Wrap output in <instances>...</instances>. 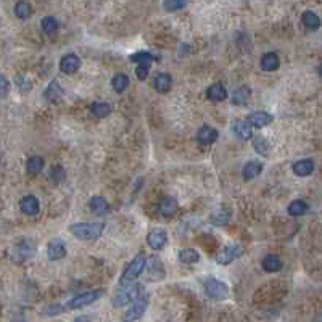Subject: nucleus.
<instances>
[{
  "mask_svg": "<svg viewBox=\"0 0 322 322\" xmlns=\"http://www.w3.org/2000/svg\"><path fill=\"white\" fill-rule=\"evenodd\" d=\"M103 231H105L103 223H77L69 227V232L73 234L76 239L85 240V242L97 240Z\"/></svg>",
  "mask_w": 322,
  "mask_h": 322,
  "instance_id": "1",
  "label": "nucleus"
},
{
  "mask_svg": "<svg viewBox=\"0 0 322 322\" xmlns=\"http://www.w3.org/2000/svg\"><path fill=\"white\" fill-rule=\"evenodd\" d=\"M90 113L95 118H106L111 113V105L106 102H94L90 105Z\"/></svg>",
  "mask_w": 322,
  "mask_h": 322,
  "instance_id": "26",
  "label": "nucleus"
},
{
  "mask_svg": "<svg viewBox=\"0 0 322 322\" xmlns=\"http://www.w3.org/2000/svg\"><path fill=\"white\" fill-rule=\"evenodd\" d=\"M281 66V60H279V56L276 53H266L263 55L261 58V68L264 71H276Z\"/></svg>",
  "mask_w": 322,
  "mask_h": 322,
  "instance_id": "28",
  "label": "nucleus"
},
{
  "mask_svg": "<svg viewBox=\"0 0 322 322\" xmlns=\"http://www.w3.org/2000/svg\"><path fill=\"white\" fill-rule=\"evenodd\" d=\"M282 266H284V263L277 255H268L263 260V269L266 271V273H277V271L282 269Z\"/></svg>",
  "mask_w": 322,
  "mask_h": 322,
  "instance_id": "25",
  "label": "nucleus"
},
{
  "mask_svg": "<svg viewBox=\"0 0 322 322\" xmlns=\"http://www.w3.org/2000/svg\"><path fill=\"white\" fill-rule=\"evenodd\" d=\"M179 210V205H177V200L174 197H163L158 203V211L163 218H174L177 214Z\"/></svg>",
  "mask_w": 322,
  "mask_h": 322,
  "instance_id": "9",
  "label": "nucleus"
},
{
  "mask_svg": "<svg viewBox=\"0 0 322 322\" xmlns=\"http://www.w3.org/2000/svg\"><path fill=\"white\" fill-rule=\"evenodd\" d=\"M263 171V163L260 161H248L243 166V179L245 181H252V179L258 177Z\"/></svg>",
  "mask_w": 322,
  "mask_h": 322,
  "instance_id": "24",
  "label": "nucleus"
},
{
  "mask_svg": "<svg viewBox=\"0 0 322 322\" xmlns=\"http://www.w3.org/2000/svg\"><path fill=\"white\" fill-rule=\"evenodd\" d=\"M245 253V248L239 243H234V245H227L224 247L223 250L219 252L218 258H216V263L218 264H223V266H227V264H231L232 261L239 260V258Z\"/></svg>",
  "mask_w": 322,
  "mask_h": 322,
  "instance_id": "5",
  "label": "nucleus"
},
{
  "mask_svg": "<svg viewBox=\"0 0 322 322\" xmlns=\"http://www.w3.org/2000/svg\"><path fill=\"white\" fill-rule=\"evenodd\" d=\"M66 308L61 306V305H50L45 308V314L47 316H58V314H61Z\"/></svg>",
  "mask_w": 322,
  "mask_h": 322,
  "instance_id": "41",
  "label": "nucleus"
},
{
  "mask_svg": "<svg viewBox=\"0 0 322 322\" xmlns=\"http://www.w3.org/2000/svg\"><path fill=\"white\" fill-rule=\"evenodd\" d=\"M19 206H21V211H23L24 214H27V216H34V214H37L39 210H40L39 200L35 198L34 195H26V197L21 198Z\"/></svg>",
  "mask_w": 322,
  "mask_h": 322,
  "instance_id": "17",
  "label": "nucleus"
},
{
  "mask_svg": "<svg viewBox=\"0 0 322 322\" xmlns=\"http://www.w3.org/2000/svg\"><path fill=\"white\" fill-rule=\"evenodd\" d=\"M63 94H64V90L58 84V81H52L47 85V89L44 90V97H45L47 102H58V100L63 97Z\"/></svg>",
  "mask_w": 322,
  "mask_h": 322,
  "instance_id": "20",
  "label": "nucleus"
},
{
  "mask_svg": "<svg viewBox=\"0 0 322 322\" xmlns=\"http://www.w3.org/2000/svg\"><path fill=\"white\" fill-rule=\"evenodd\" d=\"M185 6V0H164V10L166 11H177Z\"/></svg>",
  "mask_w": 322,
  "mask_h": 322,
  "instance_id": "39",
  "label": "nucleus"
},
{
  "mask_svg": "<svg viewBox=\"0 0 322 322\" xmlns=\"http://www.w3.org/2000/svg\"><path fill=\"white\" fill-rule=\"evenodd\" d=\"M147 306H148V297H140L137 302H134V305L127 310V313L124 314V318H123V322L139 321L142 316H144Z\"/></svg>",
  "mask_w": 322,
  "mask_h": 322,
  "instance_id": "7",
  "label": "nucleus"
},
{
  "mask_svg": "<svg viewBox=\"0 0 322 322\" xmlns=\"http://www.w3.org/2000/svg\"><path fill=\"white\" fill-rule=\"evenodd\" d=\"M142 292H144V289H142V285H139V284H131V285H127V287H123L116 293V295H114L113 306L121 308V306H126L129 303L137 302V300L142 297Z\"/></svg>",
  "mask_w": 322,
  "mask_h": 322,
  "instance_id": "3",
  "label": "nucleus"
},
{
  "mask_svg": "<svg viewBox=\"0 0 322 322\" xmlns=\"http://www.w3.org/2000/svg\"><path fill=\"white\" fill-rule=\"evenodd\" d=\"M153 55L152 53H148V52H137V53H134L131 56V61L134 63H137V64H142V66H152V63H153Z\"/></svg>",
  "mask_w": 322,
  "mask_h": 322,
  "instance_id": "34",
  "label": "nucleus"
},
{
  "mask_svg": "<svg viewBox=\"0 0 322 322\" xmlns=\"http://www.w3.org/2000/svg\"><path fill=\"white\" fill-rule=\"evenodd\" d=\"M319 74H321V77H322V64H321V68H319Z\"/></svg>",
  "mask_w": 322,
  "mask_h": 322,
  "instance_id": "45",
  "label": "nucleus"
},
{
  "mask_svg": "<svg viewBox=\"0 0 322 322\" xmlns=\"http://www.w3.org/2000/svg\"><path fill=\"white\" fill-rule=\"evenodd\" d=\"M15 15L19 18V19H27L32 16V6L29 2H26V0H19V2L15 5Z\"/></svg>",
  "mask_w": 322,
  "mask_h": 322,
  "instance_id": "30",
  "label": "nucleus"
},
{
  "mask_svg": "<svg viewBox=\"0 0 322 322\" xmlns=\"http://www.w3.org/2000/svg\"><path fill=\"white\" fill-rule=\"evenodd\" d=\"M79 66H81V60H79V56L74 53L64 55L60 60V69L64 74H74L76 71L79 69Z\"/></svg>",
  "mask_w": 322,
  "mask_h": 322,
  "instance_id": "15",
  "label": "nucleus"
},
{
  "mask_svg": "<svg viewBox=\"0 0 322 322\" xmlns=\"http://www.w3.org/2000/svg\"><path fill=\"white\" fill-rule=\"evenodd\" d=\"M26 168L31 174H39L42 168H44V160H42L40 156H31V158L27 160Z\"/></svg>",
  "mask_w": 322,
  "mask_h": 322,
  "instance_id": "36",
  "label": "nucleus"
},
{
  "mask_svg": "<svg viewBox=\"0 0 322 322\" xmlns=\"http://www.w3.org/2000/svg\"><path fill=\"white\" fill-rule=\"evenodd\" d=\"M15 84L18 85L19 92H23V94H26V92H29V90L32 89L31 81L27 79V77H24V76H18L16 81H15Z\"/></svg>",
  "mask_w": 322,
  "mask_h": 322,
  "instance_id": "40",
  "label": "nucleus"
},
{
  "mask_svg": "<svg viewBox=\"0 0 322 322\" xmlns=\"http://www.w3.org/2000/svg\"><path fill=\"white\" fill-rule=\"evenodd\" d=\"M179 260L184 264H195L200 261V253L193 248H184L179 252Z\"/></svg>",
  "mask_w": 322,
  "mask_h": 322,
  "instance_id": "29",
  "label": "nucleus"
},
{
  "mask_svg": "<svg viewBox=\"0 0 322 322\" xmlns=\"http://www.w3.org/2000/svg\"><path fill=\"white\" fill-rule=\"evenodd\" d=\"M148 71H150L148 66H142V64H137V69H135V76H137L140 81H145L147 77H148Z\"/></svg>",
  "mask_w": 322,
  "mask_h": 322,
  "instance_id": "42",
  "label": "nucleus"
},
{
  "mask_svg": "<svg viewBox=\"0 0 322 322\" xmlns=\"http://www.w3.org/2000/svg\"><path fill=\"white\" fill-rule=\"evenodd\" d=\"M232 131L242 140H248L253 137V126L248 119H235L232 124Z\"/></svg>",
  "mask_w": 322,
  "mask_h": 322,
  "instance_id": "11",
  "label": "nucleus"
},
{
  "mask_svg": "<svg viewBox=\"0 0 322 322\" xmlns=\"http://www.w3.org/2000/svg\"><path fill=\"white\" fill-rule=\"evenodd\" d=\"M171 84H173V77L168 73H158L153 77V87L160 94H168L171 90Z\"/></svg>",
  "mask_w": 322,
  "mask_h": 322,
  "instance_id": "18",
  "label": "nucleus"
},
{
  "mask_svg": "<svg viewBox=\"0 0 322 322\" xmlns=\"http://www.w3.org/2000/svg\"><path fill=\"white\" fill-rule=\"evenodd\" d=\"M148 268H147V281H161L164 277V268H163V263L160 258H152L148 263Z\"/></svg>",
  "mask_w": 322,
  "mask_h": 322,
  "instance_id": "13",
  "label": "nucleus"
},
{
  "mask_svg": "<svg viewBox=\"0 0 322 322\" xmlns=\"http://www.w3.org/2000/svg\"><path fill=\"white\" fill-rule=\"evenodd\" d=\"M229 218H231V213H229L226 208H221L211 216V223L214 226H224L229 223Z\"/></svg>",
  "mask_w": 322,
  "mask_h": 322,
  "instance_id": "35",
  "label": "nucleus"
},
{
  "mask_svg": "<svg viewBox=\"0 0 322 322\" xmlns=\"http://www.w3.org/2000/svg\"><path fill=\"white\" fill-rule=\"evenodd\" d=\"M113 89L116 90V94H123V92L129 87V77L124 73H118L113 76V81H111Z\"/></svg>",
  "mask_w": 322,
  "mask_h": 322,
  "instance_id": "31",
  "label": "nucleus"
},
{
  "mask_svg": "<svg viewBox=\"0 0 322 322\" xmlns=\"http://www.w3.org/2000/svg\"><path fill=\"white\" fill-rule=\"evenodd\" d=\"M147 242H148L150 248L163 250L168 243V235L163 229H153V231H150V234L147 235Z\"/></svg>",
  "mask_w": 322,
  "mask_h": 322,
  "instance_id": "12",
  "label": "nucleus"
},
{
  "mask_svg": "<svg viewBox=\"0 0 322 322\" xmlns=\"http://www.w3.org/2000/svg\"><path fill=\"white\" fill-rule=\"evenodd\" d=\"M247 119L252 123L253 127H264V126L273 123L274 116L271 113H268V111H253V113L248 114Z\"/></svg>",
  "mask_w": 322,
  "mask_h": 322,
  "instance_id": "16",
  "label": "nucleus"
},
{
  "mask_svg": "<svg viewBox=\"0 0 322 322\" xmlns=\"http://www.w3.org/2000/svg\"><path fill=\"white\" fill-rule=\"evenodd\" d=\"M0 87H2V90H0V94H2V97L5 98L6 94H8V87H10V82H8V79H6V76L0 77Z\"/></svg>",
  "mask_w": 322,
  "mask_h": 322,
  "instance_id": "43",
  "label": "nucleus"
},
{
  "mask_svg": "<svg viewBox=\"0 0 322 322\" xmlns=\"http://www.w3.org/2000/svg\"><path fill=\"white\" fill-rule=\"evenodd\" d=\"M47 256L50 261H58L66 256V245H64V242L60 239H55L50 242L47 248Z\"/></svg>",
  "mask_w": 322,
  "mask_h": 322,
  "instance_id": "14",
  "label": "nucleus"
},
{
  "mask_svg": "<svg viewBox=\"0 0 322 322\" xmlns=\"http://www.w3.org/2000/svg\"><path fill=\"white\" fill-rule=\"evenodd\" d=\"M308 210H310V206H308V203H305L303 200H293V202L289 205V214L293 218H298V216H303V214L308 213Z\"/></svg>",
  "mask_w": 322,
  "mask_h": 322,
  "instance_id": "27",
  "label": "nucleus"
},
{
  "mask_svg": "<svg viewBox=\"0 0 322 322\" xmlns=\"http://www.w3.org/2000/svg\"><path fill=\"white\" fill-rule=\"evenodd\" d=\"M314 171V161L313 160H300L293 164V173L300 177L311 176Z\"/></svg>",
  "mask_w": 322,
  "mask_h": 322,
  "instance_id": "23",
  "label": "nucleus"
},
{
  "mask_svg": "<svg viewBox=\"0 0 322 322\" xmlns=\"http://www.w3.org/2000/svg\"><path fill=\"white\" fill-rule=\"evenodd\" d=\"M255 150L260 155H263V156H266L268 153H269V150H271V144L266 140V139H263V137H258L256 140H255Z\"/></svg>",
  "mask_w": 322,
  "mask_h": 322,
  "instance_id": "38",
  "label": "nucleus"
},
{
  "mask_svg": "<svg viewBox=\"0 0 322 322\" xmlns=\"http://www.w3.org/2000/svg\"><path fill=\"white\" fill-rule=\"evenodd\" d=\"M42 31H44L47 35H55L56 32H58V21H56L53 16H45L44 19H42Z\"/></svg>",
  "mask_w": 322,
  "mask_h": 322,
  "instance_id": "33",
  "label": "nucleus"
},
{
  "mask_svg": "<svg viewBox=\"0 0 322 322\" xmlns=\"http://www.w3.org/2000/svg\"><path fill=\"white\" fill-rule=\"evenodd\" d=\"M89 206H90V210L94 211L95 214H98V216H103V214H108L110 213V203L106 202V200L103 197H100V195H95V197H92L90 198V202H89Z\"/></svg>",
  "mask_w": 322,
  "mask_h": 322,
  "instance_id": "19",
  "label": "nucleus"
},
{
  "mask_svg": "<svg viewBox=\"0 0 322 322\" xmlns=\"http://www.w3.org/2000/svg\"><path fill=\"white\" fill-rule=\"evenodd\" d=\"M74 322H90V319L87 316H79V318H76Z\"/></svg>",
  "mask_w": 322,
  "mask_h": 322,
  "instance_id": "44",
  "label": "nucleus"
},
{
  "mask_svg": "<svg viewBox=\"0 0 322 322\" xmlns=\"http://www.w3.org/2000/svg\"><path fill=\"white\" fill-rule=\"evenodd\" d=\"M218 137H219L218 131H216L214 127H211V126H202V127L198 129V132H197V140H198V144L203 145V147L213 145L214 142L218 140Z\"/></svg>",
  "mask_w": 322,
  "mask_h": 322,
  "instance_id": "10",
  "label": "nucleus"
},
{
  "mask_svg": "<svg viewBox=\"0 0 322 322\" xmlns=\"http://www.w3.org/2000/svg\"><path fill=\"white\" fill-rule=\"evenodd\" d=\"M35 253V243L29 239H24L21 240L18 245L15 247V258H16V263H23L31 260Z\"/></svg>",
  "mask_w": 322,
  "mask_h": 322,
  "instance_id": "8",
  "label": "nucleus"
},
{
  "mask_svg": "<svg viewBox=\"0 0 322 322\" xmlns=\"http://www.w3.org/2000/svg\"><path fill=\"white\" fill-rule=\"evenodd\" d=\"M206 97H208L211 102H224L227 98V90L223 84H213L206 89Z\"/></svg>",
  "mask_w": 322,
  "mask_h": 322,
  "instance_id": "21",
  "label": "nucleus"
},
{
  "mask_svg": "<svg viewBox=\"0 0 322 322\" xmlns=\"http://www.w3.org/2000/svg\"><path fill=\"white\" fill-rule=\"evenodd\" d=\"M302 19H303V24L311 31H316L321 27V18L314 11H305Z\"/></svg>",
  "mask_w": 322,
  "mask_h": 322,
  "instance_id": "32",
  "label": "nucleus"
},
{
  "mask_svg": "<svg viewBox=\"0 0 322 322\" xmlns=\"http://www.w3.org/2000/svg\"><path fill=\"white\" fill-rule=\"evenodd\" d=\"M250 97H252V89L248 87V85H240L239 89H235L234 90V94H232V103L234 105H237V106H242V105H245Z\"/></svg>",
  "mask_w": 322,
  "mask_h": 322,
  "instance_id": "22",
  "label": "nucleus"
},
{
  "mask_svg": "<svg viewBox=\"0 0 322 322\" xmlns=\"http://www.w3.org/2000/svg\"><path fill=\"white\" fill-rule=\"evenodd\" d=\"M147 263H148L147 256L144 253H139L137 256H135L134 260L127 264V268L124 269L123 276H121V281H119L121 287H127V285H131L140 274H144V271L147 268Z\"/></svg>",
  "mask_w": 322,
  "mask_h": 322,
  "instance_id": "2",
  "label": "nucleus"
},
{
  "mask_svg": "<svg viewBox=\"0 0 322 322\" xmlns=\"http://www.w3.org/2000/svg\"><path fill=\"white\" fill-rule=\"evenodd\" d=\"M64 177H66V173H64V168L61 164H56L50 171V179H52L53 184H61L64 181Z\"/></svg>",
  "mask_w": 322,
  "mask_h": 322,
  "instance_id": "37",
  "label": "nucleus"
},
{
  "mask_svg": "<svg viewBox=\"0 0 322 322\" xmlns=\"http://www.w3.org/2000/svg\"><path fill=\"white\" fill-rule=\"evenodd\" d=\"M203 287L206 295L213 300H216V302H221V300H226L229 297L227 284H224L223 281H218V279H206Z\"/></svg>",
  "mask_w": 322,
  "mask_h": 322,
  "instance_id": "4",
  "label": "nucleus"
},
{
  "mask_svg": "<svg viewBox=\"0 0 322 322\" xmlns=\"http://www.w3.org/2000/svg\"><path fill=\"white\" fill-rule=\"evenodd\" d=\"M102 297V292L100 290H90V292H85V293H81V295H77L74 298H71L69 302L66 303V308L68 310H79V308H84L87 305H92L94 302Z\"/></svg>",
  "mask_w": 322,
  "mask_h": 322,
  "instance_id": "6",
  "label": "nucleus"
}]
</instances>
